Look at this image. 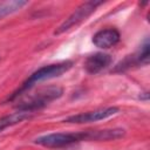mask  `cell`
<instances>
[{
	"label": "cell",
	"mask_w": 150,
	"mask_h": 150,
	"mask_svg": "<svg viewBox=\"0 0 150 150\" xmlns=\"http://www.w3.org/2000/svg\"><path fill=\"white\" fill-rule=\"evenodd\" d=\"M125 135L122 128L101 129V130H83L77 132H53L39 136L34 143L45 148H64L80 142H107L120 139Z\"/></svg>",
	"instance_id": "obj_1"
},
{
	"label": "cell",
	"mask_w": 150,
	"mask_h": 150,
	"mask_svg": "<svg viewBox=\"0 0 150 150\" xmlns=\"http://www.w3.org/2000/svg\"><path fill=\"white\" fill-rule=\"evenodd\" d=\"M73 64H74L73 61L66 60V61H61V62H57V63H52V64H48V66L40 67L35 71H33L29 75V77H27L22 82V84L15 91L12 93L11 96H8L7 101H9V102L15 101L16 98L22 96L23 94L28 93V90L32 89L34 87V84H36L38 82H42V81H46V80H50V79H55V77L61 76L62 74L67 73L73 67Z\"/></svg>",
	"instance_id": "obj_2"
},
{
	"label": "cell",
	"mask_w": 150,
	"mask_h": 150,
	"mask_svg": "<svg viewBox=\"0 0 150 150\" xmlns=\"http://www.w3.org/2000/svg\"><path fill=\"white\" fill-rule=\"evenodd\" d=\"M62 94H63V89L59 86L43 87L33 94H29L27 96H20L21 100L18 101V104H15V108L16 110L33 114L34 111L40 110L46 105H48L50 102L60 98Z\"/></svg>",
	"instance_id": "obj_3"
},
{
	"label": "cell",
	"mask_w": 150,
	"mask_h": 150,
	"mask_svg": "<svg viewBox=\"0 0 150 150\" xmlns=\"http://www.w3.org/2000/svg\"><path fill=\"white\" fill-rule=\"evenodd\" d=\"M103 4V1H95V0H90V1H86L83 4H81L54 32V35H60L63 34L66 32H68L69 29H71L73 27L79 26L81 22H83L84 20H87L96 9L98 6H101Z\"/></svg>",
	"instance_id": "obj_4"
},
{
	"label": "cell",
	"mask_w": 150,
	"mask_h": 150,
	"mask_svg": "<svg viewBox=\"0 0 150 150\" xmlns=\"http://www.w3.org/2000/svg\"><path fill=\"white\" fill-rule=\"evenodd\" d=\"M149 40L148 38L144 40V42L141 45V47L138 48L137 52H135L131 55H128L124 57V60H122L114 69V73H121V71H125L132 67H137V66H146L149 63Z\"/></svg>",
	"instance_id": "obj_5"
},
{
	"label": "cell",
	"mask_w": 150,
	"mask_h": 150,
	"mask_svg": "<svg viewBox=\"0 0 150 150\" xmlns=\"http://www.w3.org/2000/svg\"><path fill=\"white\" fill-rule=\"evenodd\" d=\"M120 112L118 107H107V108H100L93 111L81 112L77 115H71L67 117L63 122L64 123H74V124H83V123H90V122H97L101 120L109 118L116 114Z\"/></svg>",
	"instance_id": "obj_6"
},
{
	"label": "cell",
	"mask_w": 150,
	"mask_h": 150,
	"mask_svg": "<svg viewBox=\"0 0 150 150\" xmlns=\"http://www.w3.org/2000/svg\"><path fill=\"white\" fill-rule=\"evenodd\" d=\"M121 40V33L114 27L104 28L93 35V43L101 49H108L116 46Z\"/></svg>",
	"instance_id": "obj_7"
},
{
	"label": "cell",
	"mask_w": 150,
	"mask_h": 150,
	"mask_svg": "<svg viewBox=\"0 0 150 150\" xmlns=\"http://www.w3.org/2000/svg\"><path fill=\"white\" fill-rule=\"evenodd\" d=\"M112 62V57L107 53H95L89 55L84 61V69L88 74H97L108 68Z\"/></svg>",
	"instance_id": "obj_8"
},
{
	"label": "cell",
	"mask_w": 150,
	"mask_h": 150,
	"mask_svg": "<svg viewBox=\"0 0 150 150\" xmlns=\"http://www.w3.org/2000/svg\"><path fill=\"white\" fill-rule=\"evenodd\" d=\"M32 116H33L32 112H26V111L16 110L15 112H12L9 115L0 117V132H2L8 127H13V125H15L18 123L23 122L25 120L32 118Z\"/></svg>",
	"instance_id": "obj_9"
},
{
	"label": "cell",
	"mask_w": 150,
	"mask_h": 150,
	"mask_svg": "<svg viewBox=\"0 0 150 150\" xmlns=\"http://www.w3.org/2000/svg\"><path fill=\"white\" fill-rule=\"evenodd\" d=\"M28 2L22 0H7L0 2V20L4 19L7 15H11L19 9H21L23 6H26Z\"/></svg>",
	"instance_id": "obj_10"
}]
</instances>
